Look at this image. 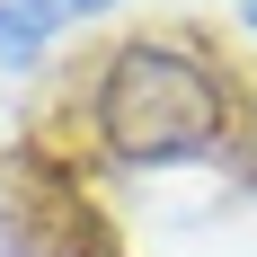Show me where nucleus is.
Here are the masks:
<instances>
[{"mask_svg": "<svg viewBox=\"0 0 257 257\" xmlns=\"http://www.w3.org/2000/svg\"><path fill=\"white\" fill-rule=\"evenodd\" d=\"M89 115H98V133H106L115 160L160 169V160H195V151H213L231 133V89H222V71L195 45H178V36H133V45L106 53Z\"/></svg>", "mask_w": 257, "mask_h": 257, "instance_id": "1", "label": "nucleus"}, {"mask_svg": "<svg viewBox=\"0 0 257 257\" xmlns=\"http://www.w3.org/2000/svg\"><path fill=\"white\" fill-rule=\"evenodd\" d=\"M98 9H115V0H0V62H36L62 27L98 18Z\"/></svg>", "mask_w": 257, "mask_h": 257, "instance_id": "2", "label": "nucleus"}, {"mask_svg": "<svg viewBox=\"0 0 257 257\" xmlns=\"http://www.w3.org/2000/svg\"><path fill=\"white\" fill-rule=\"evenodd\" d=\"M231 160H239V178L257 186V115H248V124H239V151H231Z\"/></svg>", "mask_w": 257, "mask_h": 257, "instance_id": "3", "label": "nucleus"}, {"mask_svg": "<svg viewBox=\"0 0 257 257\" xmlns=\"http://www.w3.org/2000/svg\"><path fill=\"white\" fill-rule=\"evenodd\" d=\"M239 18H248V27H257V0H239Z\"/></svg>", "mask_w": 257, "mask_h": 257, "instance_id": "4", "label": "nucleus"}]
</instances>
